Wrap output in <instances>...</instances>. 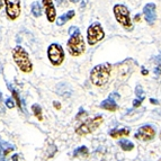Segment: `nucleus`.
Listing matches in <instances>:
<instances>
[{
    "mask_svg": "<svg viewBox=\"0 0 161 161\" xmlns=\"http://www.w3.org/2000/svg\"><path fill=\"white\" fill-rule=\"evenodd\" d=\"M67 47L69 53L72 56H80L86 50V44L80 29L76 26L70 28V39L67 43Z\"/></svg>",
    "mask_w": 161,
    "mask_h": 161,
    "instance_id": "1",
    "label": "nucleus"
},
{
    "mask_svg": "<svg viewBox=\"0 0 161 161\" xmlns=\"http://www.w3.org/2000/svg\"><path fill=\"white\" fill-rule=\"evenodd\" d=\"M111 72V66L109 63L98 64L91 70L90 80L97 87H104L108 82Z\"/></svg>",
    "mask_w": 161,
    "mask_h": 161,
    "instance_id": "2",
    "label": "nucleus"
},
{
    "mask_svg": "<svg viewBox=\"0 0 161 161\" xmlns=\"http://www.w3.org/2000/svg\"><path fill=\"white\" fill-rule=\"evenodd\" d=\"M12 58H14V61L16 62V64L18 66V68L22 70L23 72L29 73L32 72L33 70V64L29 60V56L28 53L25 51L24 47L22 46H16L14 50H12Z\"/></svg>",
    "mask_w": 161,
    "mask_h": 161,
    "instance_id": "3",
    "label": "nucleus"
},
{
    "mask_svg": "<svg viewBox=\"0 0 161 161\" xmlns=\"http://www.w3.org/2000/svg\"><path fill=\"white\" fill-rule=\"evenodd\" d=\"M114 15L116 18L117 23L124 27L127 31H132L133 29V24L131 20V17H130V10L127 9V7L122 4H118V5L114 6Z\"/></svg>",
    "mask_w": 161,
    "mask_h": 161,
    "instance_id": "4",
    "label": "nucleus"
},
{
    "mask_svg": "<svg viewBox=\"0 0 161 161\" xmlns=\"http://www.w3.org/2000/svg\"><path fill=\"white\" fill-rule=\"evenodd\" d=\"M104 122L103 116H96L94 118H87L85 122H82L78 127L76 128V133L79 135H87L95 132L97 128Z\"/></svg>",
    "mask_w": 161,
    "mask_h": 161,
    "instance_id": "5",
    "label": "nucleus"
},
{
    "mask_svg": "<svg viewBox=\"0 0 161 161\" xmlns=\"http://www.w3.org/2000/svg\"><path fill=\"white\" fill-rule=\"evenodd\" d=\"M105 37V32L98 22L93 23L87 29V41L89 45H95Z\"/></svg>",
    "mask_w": 161,
    "mask_h": 161,
    "instance_id": "6",
    "label": "nucleus"
},
{
    "mask_svg": "<svg viewBox=\"0 0 161 161\" xmlns=\"http://www.w3.org/2000/svg\"><path fill=\"white\" fill-rule=\"evenodd\" d=\"M47 56H49V60L53 66L59 67L64 61V56H66L64 55V50L60 44L53 43L47 49Z\"/></svg>",
    "mask_w": 161,
    "mask_h": 161,
    "instance_id": "7",
    "label": "nucleus"
},
{
    "mask_svg": "<svg viewBox=\"0 0 161 161\" xmlns=\"http://www.w3.org/2000/svg\"><path fill=\"white\" fill-rule=\"evenodd\" d=\"M6 5V14L10 20L17 19L20 15V0H4Z\"/></svg>",
    "mask_w": 161,
    "mask_h": 161,
    "instance_id": "8",
    "label": "nucleus"
},
{
    "mask_svg": "<svg viewBox=\"0 0 161 161\" xmlns=\"http://www.w3.org/2000/svg\"><path fill=\"white\" fill-rule=\"evenodd\" d=\"M134 136L135 139L141 140V141H150L156 136V130L151 125H143L138 130Z\"/></svg>",
    "mask_w": 161,
    "mask_h": 161,
    "instance_id": "9",
    "label": "nucleus"
},
{
    "mask_svg": "<svg viewBox=\"0 0 161 161\" xmlns=\"http://www.w3.org/2000/svg\"><path fill=\"white\" fill-rule=\"evenodd\" d=\"M143 15H144L145 22L149 25H153L157 19V12H156V5L153 2H149L144 6L143 8Z\"/></svg>",
    "mask_w": 161,
    "mask_h": 161,
    "instance_id": "10",
    "label": "nucleus"
},
{
    "mask_svg": "<svg viewBox=\"0 0 161 161\" xmlns=\"http://www.w3.org/2000/svg\"><path fill=\"white\" fill-rule=\"evenodd\" d=\"M43 6L45 8V14H46V18L50 23L55 22V16H56V11L55 7L53 4V0H43Z\"/></svg>",
    "mask_w": 161,
    "mask_h": 161,
    "instance_id": "11",
    "label": "nucleus"
},
{
    "mask_svg": "<svg viewBox=\"0 0 161 161\" xmlns=\"http://www.w3.org/2000/svg\"><path fill=\"white\" fill-rule=\"evenodd\" d=\"M99 106H100V108H103V109H105V111H115L118 109V105H117L116 101L113 99L111 96L109 98L104 100Z\"/></svg>",
    "mask_w": 161,
    "mask_h": 161,
    "instance_id": "12",
    "label": "nucleus"
},
{
    "mask_svg": "<svg viewBox=\"0 0 161 161\" xmlns=\"http://www.w3.org/2000/svg\"><path fill=\"white\" fill-rule=\"evenodd\" d=\"M74 16H76V12H74V11L68 10L67 12L62 14L61 16L56 19V25H58V26H62V25H64V24L68 23L69 20H71Z\"/></svg>",
    "mask_w": 161,
    "mask_h": 161,
    "instance_id": "13",
    "label": "nucleus"
},
{
    "mask_svg": "<svg viewBox=\"0 0 161 161\" xmlns=\"http://www.w3.org/2000/svg\"><path fill=\"white\" fill-rule=\"evenodd\" d=\"M109 135L114 139H117V138H122V136H128L130 135V128H113L111 132H109Z\"/></svg>",
    "mask_w": 161,
    "mask_h": 161,
    "instance_id": "14",
    "label": "nucleus"
},
{
    "mask_svg": "<svg viewBox=\"0 0 161 161\" xmlns=\"http://www.w3.org/2000/svg\"><path fill=\"white\" fill-rule=\"evenodd\" d=\"M4 145H5V142H2V141L0 140V161H4L5 157L7 156L10 151H12L15 149L12 145H9L8 143H6V146H4Z\"/></svg>",
    "mask_w": 161,
    "mask_h": 161,
    "instance_id": "15",
    "label": "nucleus"
},
{
    "mask_svg": "<svg viewBox=\"0 0 161 161\" xmlns=\"http://www.w3.org/2000/svg\"><path fill=\"white\" fill-rule=\"evenodd\" d=\"M32 14L34 17L39 18L42 15V5L39 4V1H35L32 4Z\"/></svg>",
    "mask_w": 161,
    "mask_h": 161,
    "instance_id": "16",
    "label": "nucleus"
},
{
    "mask_svg": "<svg viewBox=\"0 0 161 161\" xmlns=\"http://www.w3.org/2000/svg\"><path fill=\"white\" fill-rule=\"evenodd\" d=\"M119 146H121L124 151H131L134 149V144L131 141H128L127 139L121 140V141H119Z\"/></svg>",
    "mask_w": 161,
    "mask_h": 161,
    "instance_id": "17",
    "label": "nucleus"
},
{
    "mask_svg": "<svg viewBox=\"0 0 161 161\" xmlns=\"http://www.w3.org/2000/svg\"><path fill=\"white\" fill-rule=\"evenodd\" d=\"M154 61H156V67L153 69V72L154 74L157 76V78H160L161 79V54L160 55H158L154 59Z\"/></svg>",
    "mask_w": 161,
    "mask_h": 161,
    "instance_id": "18",
    "label": "nucleus"
},
{
    "mask_svg": "<svg viewBox=\"0 0 161 161\" xmlns=\"http://www.w3.org/2000/svg\"><path fill=\"white\" fill-rule=\"evenodd\" d=\"M89 154V151L87 146H79L78 149H76L74 152H73V157H78V156H83V157H87Z\"/></svg>",
    "mask_w": 161,
    "mask_h": 161,
    "instance_id": "19",
    "label": "nucleus"
},
{
    "mask_svg": "<svg viewBox=\"0 0 161 161\" xmlns=\"http://www.w3.org/2000/svg\"><path fill=\"white\" fill-rule=\"evenodd\" d=\"M8 86V89L11 91V94H12V96H14V98H15V100H16V104L17 106L19 107V108H22V101H20V98H19V95H18V93H17L16 89H14V87L11 86V85H7Z\"/></svg>",
    "mask_w": 161,
    "mask_h": 161,
    "instance_id": "20",
    "label": "nucleus"
},
{
    "mask_svg": "<svg viewBox=\"0 0 161 161\" xmlns=\"http://www.w3.org/2000/svg\"><path fill=\"white\" fill-rule=\"evenodd\" d=\"M32 111H33L34 115L37 117V119L39 121H43V116H42V108H41V106L37 105V104H34L32 106Z\"/></svg>",
    "mask_w": 161,
    "mask_h": 161,
    "instance_id": "21",
    "label": "nucleus"
},
{
    "mask_svg": "<svg viewBox=\"0 0 161 161\" xmlns=\"http://www.w3.org/2000/svg\"><path fill=\"white\" fill-rule=\"evenodd\" d=\"M135 94H136V96H138V98H140V99H144L145 95L144 93H143V89H142V87L141 86H138L136 87V89H135Z\"/></svg>",
    "mask_w": 161,
    "mask_h": 161,
    "instance_id": "22",
    "label": "nucleus"
},
{
    "mask_svg": "<svg viewBox=\"0 0 161 161\" xmlns=\"http://www.w3.org/2000/svg\"><path fill=\"white\" fill-rule=\"evenodd\" d=\"M6 106H7L8 108H14V107H15L14 99H12V98H10V97H8V98L6 99Z\"/></svg>",
    "mask_w": 161,
    "mask_h": 161,
    "instance_id": "23",
    "label": "nucleus"
},
{
    "mask_svg": "<svg viewBox=\"0 0 161 161\" xmlns=\"http://www.w3.org/2000/svg\"><path fill=\"white\" fill-rule=\"evenodd\" d=\"M142 101H143L142 99H140V98H136V99H134V101H133V106H134V107H139V106L142 104Z\"/></svg>",
    "mask_w": 161,
    "mask_h": 161,
    "instance_id": "24",
    "label": "nucleus"
},
{
    "mask_svg": "<svg viewBox=\"0 0 161 161\" xmlns=\"http://www.w3.org/2000/svg\"><path fill=\"white\" fill-rule=\"evenodd\" d=\"M53 106L55 107L56 109H61V104L58 103V101H54V103H53Z\"/></svg>",
    "mask_w": 161,
    "mask_h": 161,
    "instance_id": "25",
    "label": "nucleus"
},
{
    "mask_svg": "<svg viewBox=\"0 0 161 161\" xmlns=\"http://www.w3.org/2000/svg\"><path fill=\"white\" fill-rule=\"evenodd\" d=\"M150 101H151V104H156V105H158V104H159V101H158L157 99H153V98H151Z\"/></svg>",
    "mask_w": 161,
    "mask_h": 161,
    "instance_id": "26",
    "label": "nucleus"
},
{
    "mask_svg": "<svg viewBox=\"0 0 161 161\" xmlns=\"http://www.w3.org/2000/svg\"><path fill=\"white\" fill-rule=\"evenodd\" d=\"M56 4H58V6H61L63 2H64V0H55Z\"/></svg>",
    "mask_w": 161,
    "mask_h": 161,
    "instance_id": "27",
    "label": "nucleus"
},
{
    "mask_svg": "<svg viewBox=\"0 0 161 161\" xmlns=\"http://www.w3.org/2000/svg\"><path fill=\"white\" fill-rule=\"evenodd\" d=\"M12 161H18V154H14L12 156Z\"/></svg>",
    "mask_w": 161,
    "mask_h": 161,
    "instance_id": "28",
    "label": "nucleus"
},
{
    "mask_svg": "<svg viewBox=\"0 0 161 161\" xmlns=\"http://www.w3.org/2000/svg\"><path fill=\"white\" fill-rule=\"evenodd\" d=\"M148 72H149L148 70H145V69H142V74H143V76H146V74H148Z\"/></svg>",
    "mask_w": 161,
    "mask_h": 161,
    "instance_id": "29",
    "label": "nucleus"
},
{
    "mask_svg": "<svg viewBox=\"0 0 161 161\" xmlns=\"http://www.w3.org/2000/svg\"><path fill=\"white\" fill-rule=\"evenodd\" d=\"M134 19H135L136 22H140V15H135V17H134Z\"/></svg>",
    "mask_w": 161,
    "mask_h": 161,
    "instance_id": "30",
    "label": "nucleus"
},
{
    "mask_svg": "<svg viewBox=\"0 0 161 161\" xmlns=\"http://www.w3.org/2000/svg\"><path fill=\"white\" fill-rule=\"evenodd\" d=\"M4 5H5V1H4V0H0V9L2 8V6Z\"/></svg>",
    "mask_w": 161,
    "mask_h": 161,
    "instance_id": "31",
    "label": "nucleus"
},
{
    "mask_svg": "<svg viewBox=\"0 0 161 161\" xmlns=\"http://www.w3.org/2000/svg\"><path fill=\"white\" fill-rule=\"evenodd\" d=\"M70 2H72V4H77V2H79L80 0H69Z\"/></svg>",
    "mask_w": 161,
    "mask_h": 161,
    "instance_id": "32",
    "label": "nucleus"
},
{
    "mask_svg": "<svg viewBox=\"0 0 161 161\" xmlns=\"http://www.w3.org/2000/svg\"><path fill=\"white\" fill-rule=\"evenodd\" d=\"M160 139H161V133H160Z\"/></svg>",
    "mask_w": 161,
    "mask_h": 161,
    "instance_id": "33",
    "label": "nucleus"
},
{
    "mask_svg": "<svg viewBox=\"0 0 161 161\" xmlns=\"http://www.w3.org/2000/svg\"><path fill=\"white\" fill-rule=\"evenodd\" d=\"M159 161H161V159H160V160H159Z\"/></svg>",
    "mask_w": 161,
    "mask_h": 161,
    "instance_id": "34",
    "label": "nucleus"
}]
</instances>
